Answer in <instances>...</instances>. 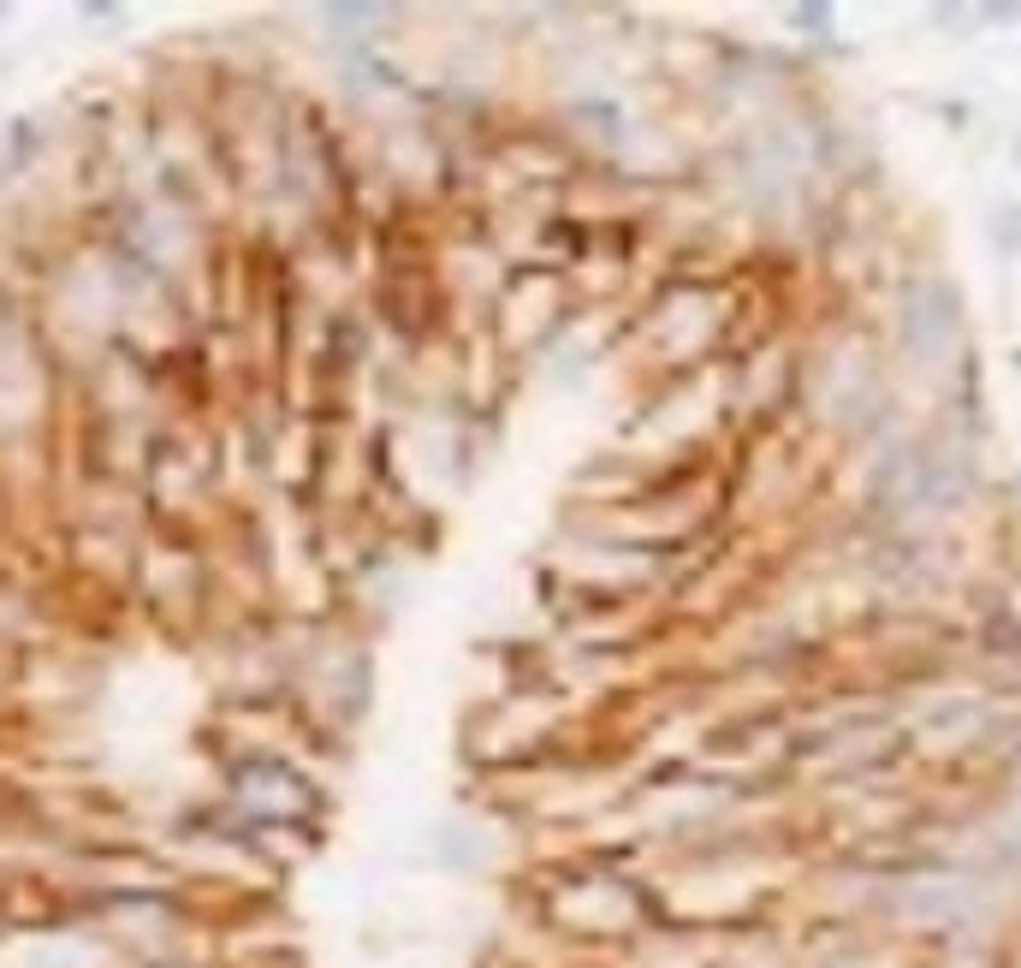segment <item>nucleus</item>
I'll list each match as a JSON object with an SVG mask.
<instances>
[{
	"label": "nucleus",
	"mask_w": 1021,
	"mask_h": 968,
	"mask_svg": "<svg viewBox=\"0 0 1021 968\" xmlns=\"http://www.w3.org/2000/svg\"><path fill=\"white\" fill-rule=\"evenodd\" d=\"M523 921L564 962H618L630 945L665 927V909L653 891V868H635L630 856L588 844L577 856L534 868Z\"/></svg>",
	"instance_id": "nucleus-1"
},
{
	"label": "nucleus",
	"mask_w": 1021,
	"mask_h": 968,
	"mask_svg": "<svg viewBox=\"0 0 1021 968\" xmlns=\"http://www.w3.org/2000/svg\"><path fill=\"white\" fill-rule=\"evenodd\" d=\"M998 245L1021 256V202H1010V209H998Z\"/></svg>",
	"instance_id": "nucleus-2"
},
{
	"label": "nucleus",
	"mask_w": 1021,
	"mask_h": 968,
	"mask_svg": "<svg viewBox=\"0 0 1021 968\" xmlns=\"http://www.w3.org/2000/svg\"><path fill=\"white\" fill-rule=\"evenodd\" d=\"M790 24H802L808 37H825V24H832V7H795Z\"/></svg>",
	"instance_id": "nucleus-3"
},
{
	"label": "nucleus",
	"mask_w": 1021,
	"mask_h": 968,
	"mask_svg": "<svg viewBox=\"0 0 1021 968\" xmlns=\"http://www.w3.org/2000/svg\"><path fill=\"white\" fill-rule=\"evenodd\" d=\"M564 968H612V962H564Z\"/></svg>",
	"instance_id": "nucleus-4"
}]
</instances>
